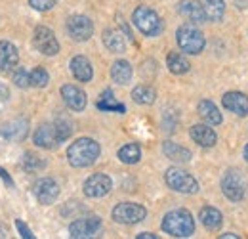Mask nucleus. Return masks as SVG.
I'll return each instance as SVG.
<instances>
[{
	"label": "nucleus",
	"instance_id": "obj_21",
	"mask_svg": "<svg viewBox=\"0 0 248 239\" xmlns=\"http://www.w3.org/2000/svg\"><path fill=\"white\" fill-rule=\"evenodd\" d=\"M206 19L210 21H219L225 14V2L223 0H199Z\"/></svg>",
	"mask_w": 248,
	"mask_h": 239
},
{
	"label": "nucleus",
	"instance_id": "obj_38",
	"mask_svg": "<svg viewBox=\"0 0 248 239\" xmlns=\"http://www.w3.org/2000/svg\"><path fill=\"white\" fill-rule=\"evenodd\" d=\"M138 239H156V236H153V234H140Z\"/></svg>",
	"mask_w": 248,
	"mask_h": 239
},
{
	"label": "nucleus",
	"instance_id": "obj_19",
	"mask_svg": "<svg viewBox=\"0 0 248 239\" xmlns=\"http://www.w3.org/2000/svg\"><path fill=\"white\" fill-rule=\"evenodd\" d=\"M178 12H180L184 17H187L189 21H193V23H202V21L206 19V16H204L201 4H197V2H193V0H182V2L178 4Z\"/></svg>",
	"mask_w": 248,
	"mask_h": 239
},
{
	"label": "nucleus",
	"instance_id": "obj_40",
	"mask_svg": "<svg viewBox=\"0 0 248 239\" xmlns=\"http://www.w3.org/2000/svg\"><path fill=\"white\" fill-rule=\"evenodd\" d=\"M245 159H247V163H248V146L245 148Z\"/></svg>",
	"mask_w": 248,
	"mask_h": 239
},
{
	"label": "nucleus",
	"instance_id": "obj_1",
	"mask_svg": "<svg viewBox=\"0 0 248 239\" xmlns=\"http://www.w3.org/2000/svg\"><path fill=\"white\" fill-rule=\"evenodd\" d=\"M99 144L92 138H80L75 144L69 146L67 150V159L73 167L82 169V167H90L95 163V159L99 157Z\"/></svg>",
	"mask_w": 248,
	"mask_h": 239
},
{
	"label": "nucleus",
	"instance_id": "obj_2",
	"mask_svg": "<svg viewBox=\"0 0 248 239\" xmlns=\"http://www.w3.org/2000/svg\"><path fill=\"white\" fill-rule=\"evenodd\" d=\"M162 230L174 238H189L195 232V220L186 209L172 210L164 216Z\"/></svg>",
	"mask_w": 248,
	"mask_h": 239
},
{
	"label": "nucleus",
	"instance_id": "obj_10",
	"mask_svg": "<svg viewBox=\"0 0 248 239\" xmlns=\"http://www.w3.org/2000/svg\"><path fill=\"white\" fill-rule=\"evenodd\" d=\"M63 142V138L60 136V132H58V126H56V122H52V124H40L38 128H36V132H34V144L38 146V148H44V150H54V148H58L60 144Z\"/></svg>",
	"mask_w": 248,
	"mask_h": 239
},
{
	"label": "nucleus",
	"instance_id": "obj_28",
	"mask_svg": "<svg viewBox=\"0 0 248 239\" xmlns=\"http://www.w3.org/2000/svg\"><path fill=\"white\" fill-rule=\"evenodd\" d=\"M97 107L103 109V111H117V113H124V111H126V107H124L123 103H119V102L115 100V96H113L111 90H105V92L101 94V98H99V102H97Z\"/></svg>",
	"mask_w": 248,
	"mask_h": 239
},
{
	"label": "nucleus",
	"instance_id": "obj_37",
	"mask_svg": "<svg viewBox=\"0 0 248 239\" xmlns=\"http://www.w3.org/2000/svg\"><path fill=\"white\" fill-rule=\"evenodd\" d=\"M8 96H10V94H8V90L0 86V109H2V105L8 102Z\"/></svg>",
	"mask_w": 248,
	"mask_h": 239
},
{
	"label": "nucleus",
	"instance_id": "obj_5",
	"mask_svg": "<svg viewBox=\"0 0 248 239\" xmlns=\"http://www.w3.org/2000/svg\"><path fill=\"white\" fill-rule=\"evenodd\" d=\"M164 178H166V184L174 191H180V193H197L199 191V182L193 178L189 172H186L184 169L172 167V169L166 171Z\"/></svg>",
	"mask_w": 248,
	"mask_h": 239
},
{
	"label": "nucleus",
	"instance_id": "obj_13",
	"mask_svg": "<svg viewBox=\"0 0 248 239\" xmlns=\"http://www.w3.org/2000/svg\"><path fill=\"white\" fill-rule=\"evenodd\" d=\"M34 195L42 205H52L60 197V186L52 178H40L34 184Z\"/></svg>",
	"mask_w": 248,
	"mask_h": 239
},
{
	"label": "nucleus",
	"instance_id": "obj_31",
	"mask_svg": "<svg viewBox=\"0 0 248 239\" xmlns=\"http://www.w3.org/2000/svg\"><path fill=\"white\" fill-rule=\"evenodd\" d=\"M44 159H40L38 155H34L31 151H27L25 155H23V159H21V167L27 171V172H34V171H40V169H44Z\"/></svg>",
	"mask_w": 248,
	"mask_h": 239
},
{
	"label": "nucleus",
	"instance_id": "obj_6",
	"mask_svg": "<svg viewBox=\"0 0 248 239\" xmlns=\"http://www.w3.org/2000/svg\"><path fill=\"white\" fill-rule=\"evenodd\" d=\"M147 216L145 207L138 205V203H121L113 209V220L121 222V224H138Z\"/></svg>",
	"mask_w": 248,
	"mask_h": 239
},
{
	"label": "nucleus",
	"instance_id": "obj_41",
	"mask_svg": "<svg viewBox=\"0 0 248 239\" xmlns=\"http://www.w3.org/2000/svg\"><path fill=\"white\" fill-rule=\"evenodd\" d=\"M0 238H6V232H4L2 228H0Z\"/></svg>",
	"mask_w": 248,
	"mask_h": 239
},
{
	"label": "nucleus",
	"instance_id": "obj_34",
	"mask_svg": "<svg viewBox=\"0 0 248 239\" xmlns=\"http://www.w3.org/2000/svg\"><path fill=\"white\" fill-rule=\"evenodd\" d=\"M29 4L38 12H46V10H52L58 4V0H29Z\"/></svg>",
	"mask_w": 248,
	"mask_h": 239
},
{
	"label": "nucleus",
	"instance_id": "obj_24",
	"mask_svg": "<svg viewBox=\"0 0 248 239\" xmlns=\"http://www.w3.org/2000/svg\"><path fill=\"white\" fill-rule=\"evenodd\" d=\"M199 218H201V222H202V226L206 228V230H217L219 226H221V222H223V216H221V212L214 207H204V209H201V214H199Z\"/></svg>",
	"mask_w": 248,
	"mask_h": 239
},
{
	"label": "nucleus",
	"instance_id": "obj_25",
	"mask_svg": "<svg viewBox=\"0 0 248 239\" xmlns=\"http://www.w3.org/2000/svg\"><path fill=\"white\" fill-rule=\"evenodd\" d=\"M111 77H113V81L119 83V85L130 83V79H132V65L124 60L115 61L113 67H111Z\"/></svg>",
	"mask_w": 248,
	"mask_h": 239
},
{
	"label": "nucleus",
	"instance_id": "obj_35",
	"mask_svg": "<svg viewBox=\"0 0 248 239\" xmlns=\"http://www.w3.org/2000/svg\"><path fill=\"white\" fill-rule=\"evenodd\" d=\"M16 228H17V232L21 234V238H25V239L34 238V236H32V232L25 226V222H23V220H16Z\"/></svg>",
	"mask_w": 248,
	"mask_h": 239
},
{
	"label": "nucleus",
	"instance_id": "obj_30",
	"mask_svg": "<svg viewBox=\"0 0 248 239\" xmlns=\"http://www.w3.org/2000/svg\"><path fill=\"white\" fill-rule=\"evenodd\" d=\"M140 157H141V150H140L138 144H126L124 148L119 150V159H121L123 163H126V165H134V163H138Z\"/></svg>",
	"mask_w": 248,
	"mask_h": 239
},
{
	"label": "nucleus",
	"instance_id": "obj_8",
	"mask_svg": "<svg viewBox=\"0 0 248 239\" xmlns=\"http://www.w3.org/2000/svg\"><path fill=\"white\" fill-rule=\"evenodd\" d=\"M221 191L231 201H241L247 193V182L239 172H227L221 180Z\"/></svg>",
	"mask_w": 248,
	"mask_h": 239
},
{
	"label": "nucleus",
	"instance_id": "obj_15",
	"mask_svg": "<svg viewBox=\"0 0 248 239\" xmlns=\"http://www.w3.org/2000/svg\"><path fill=\"white\" fill-rule=\"evenodd\" d=\"M63 102L73 109V111H82L86 107V94L78 86H73V85H65L62 88Z\"/></svg>",
	"mask_w": 248,
	"mask_h": 239
},
{
	"label": "nucleus",
	"instance_id": "obj_4",
	"mask_svg": "<svg viewBox=\"0 0 248 239\" xmlns=\"http://www.w3.org/2000/svg\"><path fill=\"white\" fill-rule=\"evenodd\" d=\"M132 21H134V25L138 29L141 31L143 34H147V36H156L162 31L160 17L156 16L155 10H151L147 6H138L134 16H132Z\"/></svg>",
	"mask_w": 248,
	"mask_h": 239
},
{
	"label": "nucleus",
	"instance_id": "obj_32",
	"mask_svg": "<svg viewBox=\"0 0 248 239\" xmlns=\"http://www.w3.org/2000/svg\"><path fill=\"white\" fill-rule=\"evenodd\" d=\"M29 79H31V86H34V88H44L48 85V81H50V75H48L46 69L36 67V69H32L31 73H29Z\"/></svg>",
	"mask_w": 248,
	"mask_h": 239
},
{
	"label": "nucleus",
	"instance_id": "obj_7",
	"mask_svg": "<svg viewBox=\"0 0 248 239\" xmlns=\"http://www.w3.org/2000/svg\"><path fill=\"white\" fill-rule=\"evenodd\" d=\"M101 230V220L97 216H86L78 218L69 226V234L75 239H88L95 238V234Z\"/></svg>",
	"mask_w": 248,
	"mask_h": 239
},
{
	"label": "nucleus",
	"instance_id": "obj_12",
	"mask_svg": "<svg viewBox=\"0 0 248 239\" xmlns=\"http://www.w3.org/2000/svg\"><path fill=\"white\" fill-rule=\"evenodd\" d=\"M111 188H113L111 178H109L107 174H101V172L92 174L90 178L84 182V193H86L88 197H93V199L107 195V193L111 191Z\"/></svg>",
	"mask_w": 248,
	"mask_h": 239
},
{
	"label": "nucleus",
	"instance_id": "obj_11",
	"mask_svg": "<svg viewBox=\"0 0 248 239\" xmlns=\"http://www.w3.org/2000/svg\"><path fill=\"white\" fill-rule=\"evenodd\" d=\"M65 27H67L69 36H71L73 40H78V42L88 40L93 33L92 21H90L86 16H71V17L67 19V25H65Z\"/></svg>",
	"mask_w": 248,
	"mask_h": 239
},
{
	"label": "nucleus",
	"instance_id": "obj_26",
	"mask_svg": "<svg viewBox=\"0 0 248 239\" xmlns=\"http://www.w3.org/2000/svg\"><path fill=\"white\" fill-rule=\"evenodd\" d=\"M162 150H164V155L168 159L178 161V163H187L191 159V151L182 148V146H178V144H174V142H164Z\"/></svg>",
	"mask_w": 248,
	"mask_h": 239
},
{
	"label": "nucleus",
	"instance_id": "obj_17",
	"mask_svg": "<svg viewBox=\"0 0 248 239\" xmlns=\"http://www.w3.org/2000/svg\"><path fill=\"white\" fill-rule=\"evenodd\" d=\"M191 138L199 144V146H202V148H212L214 144H216V132L208 126V124H195V126H191Z\"/></svg>",
	"mask_w": 248,
	"mask_h": 239
},
{
	"label": "nucleus",
	"instance_id": "obj_3",
	"mask_svg": "<svg viewBox=\"0 0 248 239\" xmlns=\"http://www.w3.org/2000/svg\"><path fill=\"white\" fill-rule=\"evenodd\" d=\"M176 38H178L180 48L187 54L195 56V54H201L204 48V34L191 23H184L176 33Z\"/></svg>",
	"mask_w": 248,
	"mask_h": 239
},
{
	"label": "nucleus",
	"instance_id": "obj_18",
	"mask_svg": "<svg viewBox=\"0 0 248 239\" xmlns=\"http://www.w3.org/2000/svg\"><path fill=\"white\" fill-rule=\"evenodd\" d=\"M19 61V54H17V48L8 42V40H2L0 42V69L2 71H10L17 65Z\"/></svg>",
	"mask_w": 248,
	"mask_h": 239
},
{
	"label": "nucleus",
	"instance_id": "obj_14",
	"mask_svg": "<svg viewBox=\"0 0 248 239\" xmlns=\"http://www.w3.org/2000/svg\"><path fill=\"white\" fill-rule=\"evenodd\" d=\"M221 102H223V107L229 109L231 113L241 115V117L248 115V98L245 94H241V92H227Z\"/></svg>",
	"mask_w": 248,
	"mask_h": 239
},
{
	"label": "nucleus",
	"instance_id": "obj_29",
	"mask_svg": "<svg viewBox=\"0 0 248 239\" xmlns=\"http://www.w3.org/2000/svg\"><path fill=\"white\" fill-rule=\"evenodd\" d=\"M166 63H168V69H170L174 75H184V73L189 71V67H191L189 61H187L182 54H178V52H170Z\"/></svg>",
	"mask_w": 248,
	"mask_h": 239
},
{
	"label": "nucleus",
	"instance_id": "obj_27",
	"mask_svg": "<svg viewBox=\"0 0 248 239\" xmlns=\"http://www.w3.org/2000/svg\"><path fill=\"white\" fill-rule=\"evenodd\" d=\"M132 98L140 105H151L155 102L156 92L151 86H147V85H140V86H136V88L132 90Z\"/></svg>",
	"mask_w": 248,
	"mask_h": 239
},
{
	"label": "nucleus",
	"instance_id": "obj_23",
	"mask_svg": "<svg viewBox=\"0 0 248 239\" xmlns=\"http://www.w3.org/2000/svg\"><path fill=\"white\" fill-rule=\"evenodd\" d=\"M103 44L107 46V50H111L115 54H123L124 50H126L124 36L117 29H107L103 33Z\"/></svg>",
	"mask_w": 248,
	"mask_h": 239
},
{
	"label": "nucleus",
	"instance_id": "obj_39",
	"mask_svg": "<svg viewBox=\"0 0 248 239\" xmlns=\"http://www.w3.org/2000/svg\"><path fill=\"white\" fill-rule=\"evenodd\" d=\"M221 238H223V239H225V238H227V239H237V236H235V234H225V236H221Z\"/></svg>",
	"mask_w": 248,
	"mask_h": 239
},
{
	"label": "nucleus",
	"instance_id": "obj_16",
	"mask_svg": "<svg viewBox=\"0 0 248 239\" xmlns=\"http://www.w3.org/2000/svg\"><path fill=\"white\" fill-rule=\"evenodd\" d=\"M27 132H29V122L25 119H16V120H10L8 124L2 126L0 136L6 138V140L17 142V140H23L27 136Z\"/></svg>",
	"mask_w": 248,
	"mask_h": 239
},
{
	"label": "nucleus",
	"instance_id": "obj_9",
	"mask_svg": "<svg viewBox=\"0 0 248 239\" xmlns=\"http://www.w3.org/2000/svg\"><path fill=\"white\" fill-rule=\"evenodd\" d=\"M32 42H34L36 50L42 52L44 56H56L60 52V42H58L56 34L48 29V27H36Z\"/></svg>",
	"mask_w": 248,
	"mask_h": 239
},
{
	"label": "nucleus",
	"instance_id": "obj_20",
	"mask_svg": "<svg viewBox=\"0 0 248 239\" xmlns=\"http://www.w3.org/2000/svg\"><path fill=\"white\" fill-rule=\"evenodd\" d=\"M71 71H73V75L78 79V81H82V83H88V81H92V65H90V61L86 60L84 56H77V58H73L71 60Z\"/></svg>",
	"mask_w": 248,
	"mask_h": 239
},
{
	"label": "nucleus",
	"instance_id": "obj_22",
	"mask_svg": "<svg viewBox=\"0 0 248 239\" xmlns=\"http://www.w3.org/2000/svg\"><path fill=\"white\" fill-rule=\"evenodd\" d=\"M199 115H201V119L204 120L206 124H210V126L221 122V113L217 111V107L210 100H202L199 103Z\"/></svg>",
	"mask_w": 248,
	"mask_h": 239
},
{
	"label": "nucleus",
	"instance_id": "obj_36",
	"mask_svg": "<svg viewBox=\"0 0 248 239\" xmlns=\"http://www.w3.org/2000/svg\"><path fill=\"white\" fill-rule=\"evenodd\" d=\"M0 176H2V180H4V182H6V184H8V186H10V188H12V186H14V180L10 178V174H8V172H6V171H4V169H2V167H0Z\"/></svg>",
	"mask_w": 248,
	"mask_h": 239
},
{
	"label": "nucleus",
	"instance_id": "obj_33",
	"mask_svg": "<svg viewBox=\"0 0 248 239\" xmlns=\"http://www.w3.org/2000/svg\"><path fill=\"white\" fill-rule=\"evenodd\" d=\"M14 83H16L19 88H27V86H31V79H29V73H27L23 67H19V69L14 73Z\"/></svg>",
	"mask_w": 248,
	"mask_h": 239
}]
</instances>
